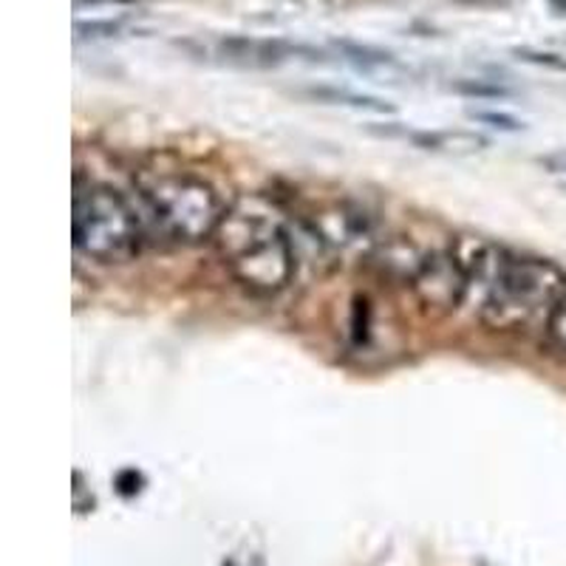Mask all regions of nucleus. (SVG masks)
Returning <instances> with one entry per match:
<instances>
[{"mask_svg": "<svg viewBox=\"0 0 566 566\" xmlns=\"http://www.w3.org/2000/svg\"><path fill=\"white\" fill-rule=\"evenodd\" d=\"M459 264L468 275V303L490 328H524L566 295V272L547 258L522 255L479 235H462Z\"/></svg>", "mask_w": 566, "mask_h": 566, "instance_id": "nucleus-1", "label": "nucleus"}, {"mask_svg": "<svg viewBox=\"0 0 566 566\" xmlns=\"http://www.w3.org/2000/svg\"><path fill=\"white\" fill-rule=\"evenodd\" d=\"M216 241L230 275L252 295H277L295 281V241L270 212L247 205L227 210Z\"/></svg>", "mask_w": 566, "mask_h": 566, "instance_id": "nucleus-2", "label": "nucleus"}, {"mask_svg": "<svg viewBox=\"0 0 566 566\" xmlns=\"http://www.w3.org/2000/svg\"><path fill=\"white\" fill-rule=\"evenodd\" d=\"M136 190L145 227L170 244L193 247L216 239L227 216L219 190L193 174H145Z\"/></svg>", "mask_w": 566, "mask_h": 566, "instance_id": "nucleus-3", "label": "nucleus"}, {"mask_svg": "<svg viewBox=\"0 0 566 566\" xmlns=\"http://www.w3.org/2000/svg\"><path fill=\"white\" fill-rule=\"evenodd\" d=\"M74 250L97 264L134 261L145 244L142 212L119 190L103 181H83L71 201Z\"/></svg>", "mask_w": 566, "mask_h": 566, "instance_id": "nucleus-4", "label": "nucleus"}, {"mask_svg": "<svg viewBox=\"0 0 566 566\" xmlns=\"http://www.w3.org/2000/svg\"><path fill=\"white\" fill-rule=\"evenodd\" d=\"M408 286L424 310L457 312L468 303V275L453 250L422 252Z\"/></svg>", "mask_w": 566, "mask_h": 566, "instance_id": "nucleus-5", "label": "nucleus"}, {"mask_svg": "<svg viewBox=\"0 0 566 566\" xmlns=\"http://www.w3.org/2000/svg\"><path fill=\"white\" fill-rule=\"evenodd\" d=\"M312 235L337 255H371L382 239H377L371 219L363 210L337 205L321 210L312 219Z\"/></svg>", "mask_w": 566, "mask_h": 566, "instance_id": "nucleus-6", "label": "nucleus"}, {"mask_svg": "<svg viewBox=\"0 0 566 566\" xmlns=\"http://www.w3.org/2000/svg\"><path fill=\"white\" fill-rule=\"evenodd\" d=\"M544 332H547L549 343L566 354V295L553 306L547 323H544Z\"/></svg>", "mask_w": 566, "mask_h": 566, "instance_id": "nucleus-7", "label": "nucleus"}, {"mask_svg": "<svg viewBox=\"0 0 566 566\" xmlns=\"http://www.w3.org/2000/svg\"><path fill=\"white\" fill-rule=\"evenodd\" d=\"M476 119H482V123H493V128H504V130L522 128V125H518V119H513V116H504V114H476Z\"/></svg>", "mask_w": 566, "mask_h": 566, "instance_id": "nucleus-8", "label": "nucleus"}, {"mask_svg": "<svg viewBox=\"0 0 566 566\" xmlns=\"http://www.w3.org/2000/svg\"><path fill=\"white\" fill-rule=\"evenodd\" d=\"M85 3H88V7H111V3H130V0H74V7H85Z\"/></svg>", "mask_w": 566, "mask_h": 566, "instance_id": "nucleus-9", "label": "nucleus"}, {"mask_svg": "<svg viewBox=\"0 0 566 566\" xmlns=\"http://www.w3.org/2000/svg\"><path fill=\"white\" fill-rule=\"evenodd\" d=\"M547 168L558 170V174H566V154L549 156V159H547Z\"/></svg>", "mask_w": 566, "mask_h": 566, "instance_id": "nucleus-10", "label": "nucleus"}]
</instances>
